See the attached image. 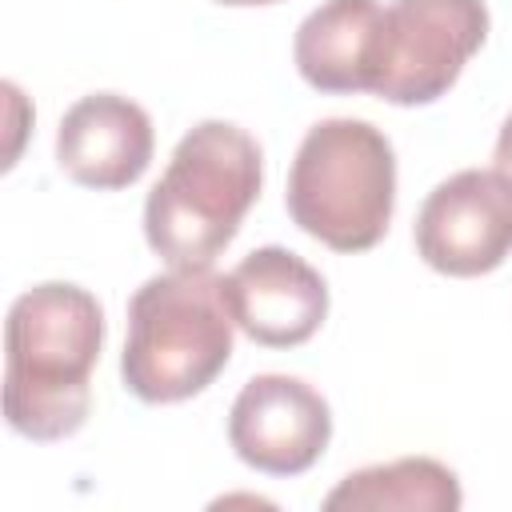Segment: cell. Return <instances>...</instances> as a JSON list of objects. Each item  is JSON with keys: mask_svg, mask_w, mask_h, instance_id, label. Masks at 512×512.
<instances>
[{"mask_svg": "<svg viewBox=\"0 0 512 512\" xmlns=\"http://www.w3.org/2000/svg\"><path fill=\"white\" fill-rule=\"evenodd\" d=\"M104 348V308L88 288L36 284L4 324V416L28 440L72 436L92 408V368Z\"/></svg>", "mask_w": 512, "mask_h": 512, "instance_id": "6da1fadb", "label": "cell"}, {"mask_svg": "<svg viewBox=\"0 0 512 512\" xmlns=\"http://www.w3.org/2000/svg\"><path fill=\"white\" fill-rule=\"evenodd\" d=\"M260 144L228 120H204L176 144L144 200L148 248L168 268H208L260 196Z\"/></svg>", "mask_w": 512, "mask_h": 512, "instance_id": "7a4b0ae2", "label": "cell"}, {"mask_svg": "<svg viewBox=\"0 0 512 512\" xmlns=\"http://www.w3.org/2000/svg\"><path fill=\"white\" fill-rule=\"evenodd\" d=\"M232 328L224 276L212 264L144 280L128 300L124 388L144 404H176L204 392L232 356Z\"/></svg>", "mask_w": 512, "mask_h": 512, "instance_id": "3957f363", "label": "cell"}, {"mask_svg": "<svg viewBox=\"0 0 512 512\" xmlns=\"http://www.w3.org/2000/svg\"><path fill=\"white\" fill-rule=\"evenodd\" d=\"M288 216L332 252H368L384 240L396 204V156L380 128L332 116L308 128L296 148Z\"/></svg>", "mask_w": 512, "mask_h": 512, "instance_id": "277c9868", "label": "cell"}, {"mask_svg": "<svg viewBox=\"0 0 512 512\" xmlns=\"http://www.w3.org/2000/svg\"><path fill=\"white\" fill-rule=\"evenodd\" d=\"M488 36L484 0H392L384 8V44L376 96L388 104L440 100Z\"/></svg>", "mask_w": 512, "mask_h": 512, "instance_id": "5b68a950", "label": "cell"}, {"mask_svg": "<svg viewBox=\"0 0 512 512\" xmlns=\"http://www.w3.org/2000/svg\"><path fill=\"white\" fill-rule=\"evenodd\" d=\"M416 252L444 276H484L512 252V184L492 168L440 180L416 216Z\"/></svg>", "mask_w": 512, "mask_h": 512, "instance_id": "8992f818", "label": "cell"}, {"mask_svg": "<svg viewBox=\"0 0 512 512\" xmlns=\"http://www.w3.org/2000/svg\"><path fill=\"white\" fill-rule=\"evenodd\" d=\"M332 436L328 400L280 372L252 376L228 412V444L236 456L268 476H300L308 472Z\"/></svg>", "mask_w": 512, "mask_h": 512, "instance_id": "52a82bcc", "label": "cell"}, {"mask_svg": "<svg viewBox=\"0 0 512 512\" xmlns=\"http://www.w3.org/2000/svg\"><path fill=\"white\" fill-rule=\"evenodd\" d=\"M224 296L236 328L264 348H296L328 316L324 276L280 244L248 252L224 276Z\"/></svg>", "mask_w": 512, "mask_h": 512, "instance_id": "ba28073f", "label": "cell"}, {"mask_svg": "<svg viewBox=\"0 0 512 512\" xmlns=\"http://www.w3.org/2000/svg\"><path fill=\"white\" fill-rule=\"evenodd\" d=\"M152 144V120L140 104L116 92H92L64 112L56 132V164L84 188L116 192L144 176Z\"/></svg>", "mask_w": 512, "mask_h": 512, "instance_id": "9c48e42d", "label": "cell"}, {"mask_svg": "<svg viewBox=\"0 0 512 512\" xmlns=\"http://www.w3.org/2000/svg\"><path fill=\"white\" fill-rule=\"evenodd\" d=\"M380 44L384 8L376 0H324L296 28L292 60L316 92H372Z\"/></svg>", "mask_w": 512, "mask_h": 512, "instance_id": "30bf717a", "label": "cell"}, {"mask_svg": "<svg viewBox=\"0 0 512 512\" xmlns=\"http://www.w3.org/2000/svg\"><path fill=\"white\" fill-rule=\"evenodd\" d=\"M460 480L432 456H404L344 476L328 496V512H456Z\"/></svg>", "mask_w": 512, "mask_h": 512, "instance_id": "8fae6325", "label": "cell"}, {"mask_svg": "<svg viewBox=\"0 0 512 512\" xmlns=\"http://www.w3.org/2000/svg\"><path fill=\"white\" fill-rule=\"evenodd\" d=\"M492 168L512 184V116L500 124V136H496V156H492Z\"/></svg>", "mask_w": 512, "mask_h": 512, "instance_id": "7c38bea8", "label": "cell"}, {"mask_svg": "<svg viewBox=\"0 0 512 512\" xmlns=\"http://www.w3.org/2000/svg\"><path fill=\"white\" fill-rule=\"evenodd\" d=\"M216 4H228V8H252V4H276V0H216Z\"/></svg>", "mask_w": 512, "mask_h": 512, "instance_id": "4fadbf2b", "label": "cell"}]
</instances>
